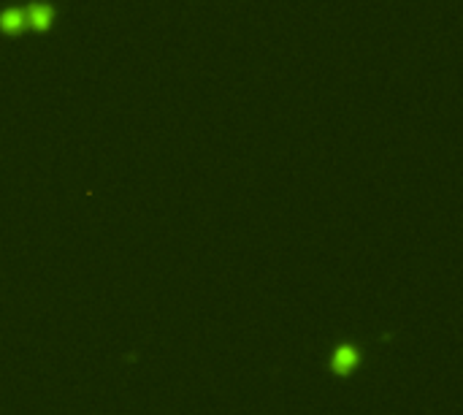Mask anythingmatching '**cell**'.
<instances>
[{
  "label": "cell",
  "mask_w": 463,
  "mask_h": 415,
  "mask_svg": "<svg viewBox=\"0 0 463 415\" xmlns=\"http://www.w3.org/2000/svg\"><path fill=\"white\" fill-rule=\"evenodd\" d=\"M358 364H361V351H358L355 345L344 342V345H336V348H333V353H331V372L333 374L355 372Z\"/></svg>",
  "instance_id": "6da1fadb"
},
{
  "label": "cell",
  "mask_w": 463,
  "mask_h": 415,
  "mask_svg": "<svg viewBox=\"0 0 463 415\" xmlns=\"http://www.w3.org/2000/svg\"><path fill=\"white\" fill-rule=\"evenodd\" d=\"M52 17H55V11H52V6H30L27 11H25V20H30V25L36 27V30H46L49 25H52Z\"/></svg>",
  "instance_id": "7a4b0ae2"
},
{
  "label": "cell",
  "mask_w": 463,
  "mask_h": 415,
  "mask_svg": "<svg viewBox=\"0 0 463 415\" xmlns=\"http://www.w3.org/2000/svg\"><path fill=\"white\" fill-rule=\"evenodd\" d=\"M22 25H25V11H20V8H8L0 14V27L6 33H17Z\"/></svg>",
  "instance_id": "3957f363"
}]
</instances>
